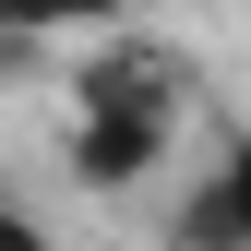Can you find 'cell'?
Listing matches in <instances>:
<instances>
[{"instance_id": "1", "label": "cell", "mask_w": 251, "mask_h": 251, "mask_svg": "<svg viewBox=\"0 0 251 251\" xmlns=\"http://www.w3.org/2000/svg\"><path fill=\"white\" fill-rule=\"evenodd\" d=\"M155 155H168V96H144V72H108L84 84V132H72V168L120 192V179H144Z\"/></svg>"}, {"instance_id": "2", "label": "cell", "mask_w": 251, "mask_h": 251, "mask_svg": "<svg viewBox=\"0 0 251 251\" xmlns=\"http://www.w3.org/2000/svg\"><path fill=\"white\" fill-rule=\"evenodd\" d=\"M179 239H203V251H251V132H227V155L203 168V192H192V215H179Z\"/></svg>"}, {"instance_id": "3", "label": "cell", "mask_w": 251, "mask_h": 251, "mask_svg": "<svg viewBox=\"0 0 251 251\" xmlns=\"http://www.w3.org/2000/svg\"><path fill=\"white\" fill-rule=\"evenodd\" d=\"M120 0H0V24L12 36H60V24H108Z\"/></svg>"}, {"instance_id": "4", "label": "cell", "mask_w": 251, "mask_h": 251, "mask_svg": "<svg viewBox=\"0 0 251 251\" xmlns=\"http://www.w3.org/2000/svg\"><path fill=\"white\" fill-rule=\"evenodd\" d=\"M0 251H48V227H36L24 203H0Z\"/></svg>"}]
</instances>
